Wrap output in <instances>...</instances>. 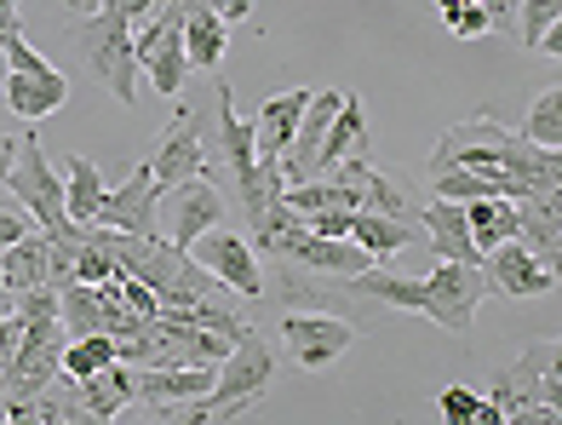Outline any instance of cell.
I'll return each mask as SVG.
<instances>
[{"mask_svg": "<svg viewBox=\"0 0 562 425\" xmlns=\"http://www.w3.org/2000/svg\"><path fill=\"white\" fill-rule=\"evenodd\" d=\"M69 41L75 53L87 58V69L104 81L126 110H133L138 98V58H133V18H126L121 0H98V12L75 18L69 23Z\"/></svg>", "mask_w": 562, "mask_h": 425, "instance_id": "6da1fadb", "label": "cell"}, {"mask_svg": "<svg viewBox=\"0 0 562 425\" xmlns=\"http://www.w3.org/2000/svg\"><path fill=\"white\" fill-rule=\"evenodd\" d=\"M494 293L488 270L482 265H459V259H437V270L425 277V316L448 334H471V322L482 311V299Z\"/></svg>", "mask_w": 562, "mask_h": 425, "instance_id": "7a4b0ae2", "label": "cell"}, {"mask_svg": "<svg viewBox=\"0 0 562 425\" xmlns=\"http://www.w3.org/2000/svg\"><path fill=\"white\" fill-rule=\"evenodd\" d=\"M7 190L18 195L23 208H30V219L41 224V231H69V213H64V179L53 172V161H46L41 149V133H23L18 138V156H12V172H7Z\"/></svg>", "mask_w": 562, "mask_h": 425, "instance_id": "3957f363", "label": "cell"}, {"mask_svg": "<svg viewBox=\"0 0 562 425\" xmlns=\"http://www.w3.org/2000/svg\"><path fill=\"white\" fill-rule=\"evenodd\" d=\"M201 127H207V115L178 98V115L167 121L161 144L144 156V161H149V172H156V190H161V195H167L172 184L195 179V172H207V156H201Z\"/></svg>", "mask_w": 562, "mask_h": 425, "instance_id": "277c9868", "label": "cell"}, {"mask_svg": "<svg viewBox=\"0 0 562 425\" xmlns=\"http://www.w3.org/2000/svg\"><path fill=\"white\" fill-rule=\"evenodd\" d=\"M190 259L201 270H213V277L229 288V293H241V299H265V277H259V254H252V242L236 236V231H224V224H213V231H201L190 242Z\"/></svg>", "mask_w": 562, "mask_h": 425, "instance_id": "5b68a950", "label": "cell"}, {"mask_svg": "<svg viewBox=\"0 0 562 425\" xmlns=\"http://www.w3.org/2000/svg\"><path fill=\"white\" fill-rule=\"evenodd\" d=\"M281 339H288V351L299 368H334L350 345H356V328L345 316L334 311H293V316H281Z\"/></svg>", "mask_w": 562, "mask_h": 425, "instance_id": "8992f818", "label": "cell"}, {"mask_svg": "<svg viewBox=\"0 0 562 425\" xmlns=\"http://www.w3.org/2000/svg\"><path fill=\"white\" fill-rule=\"evenodd\" d=\"M156 213H161V190L149 161H138L126 172V184L104 190V208H98V224L104 231H126V236H156Z\"/></svg>", "mask_w": 562, "mask_h": 425, "instance_id": "52a82bcc", "label": "cell"}, {"mask_svg": "<svg viewBox=\"0 0 562 425\" xmlns=\"http://www.w3.org/2000/svg\"><path fill=\"white\" fill-rule=\"evenodd\" d=\"M482 270H488L494 293H505V299H540V293L551 299L557 293V270H546L517 236L488 247V254H482Z\"/></svg>", "mask_w": 562, "mask_h": 425, "instance_id": "ba28073f", "label": "cell"}, {"mask_svg": "<svg viewBox=\"0 0 562 425\" xmlns=\"http://www.w3.org/2000/svg\"><path fill=\"white\" fill-rule=\"evenodd\" d=\"M161 202L172 208V247H184L190 254V242L201 236V231H213V224H224V190L207 179V172H195V179H184V184H172Z\"/></svg>", "mask_w": 562, "mask_h": 425, "instance_id": "9c48e42d", "label": "cell"}, {"mask_svg": "<svg viewBox=\"0 0 562 425\" xmlns=\"http://www.w3.org/2000/svg\"><path fill=\"white\" fill-rule=\"evenodd\" d=\"M517 242L546 270H557V259H562V190L522 195V202H517Z\"/></svg>", "mask_w": 562, "mask_h": 425, "instance_id": "30bf717a", "label": "cell"}, {"mask_svg": "<svg viewBox=\"0 0 562 425\" xmlns=\"http://www.w3.org/2000/svg\"><path fill=\"white\" fill-rule=\"evenodd\" d=\"M288 265L311 270V277H339L345 282V277H356V270H368L373 254L362 242H350V236H311V224H304V236L293 242Z\"/></svg>", "mask_w": 562, "mask_h": 425, "instance_id": "8fae6325", "label": "cell"}, {"mask_svg": "<svg viewBox=\"0 0 562 425\" xmlns=\"http://www.w3.org/2000/svg\"><path fill=\"white\" fill-rule=\"evenodd\" d=\"M551 357H557V339H528V351L510 362V368L494 373V403H499V414H517V409H528V403H540V373H546ZM546 409H551V403H546Z\"/></svg>", "mask_w": 562, "mask_h": 425, "instance_id": "7c38bea8", "label": "cell"}, {"mask_svg": "<svg viewBox=\"0 0 562 425\" xmlns=\"http://www.w3.org/2000/svg\"><path fill=\"white\" fill-rule=\"evenodd\" d=\"M419 224H425V247L437 259H459V265H482L476 242H471V224H465V202H430L419 208Z\"/></svg>", "mask_w": 562, "mask_h": 425, "instance_id": "4fadbf2b", "label": "cell"}, {"mask_svg": "<svg viewBox=\"0 0 562 425\" xmlns=\"http://www.w3.org/2000/svg\"><path fill=\"white\" fill-rule=\"evenodd\" d=\"M213 104H218V144H224V161H229V190H236V184L252 179V167H259V127L236 115V104H229V81H218Z\"/></svg>", "mask_w": 562, "mask_h": 425, "instance_id": "5bb4252c", "label": "cell"}, {"mask_svg": "<svg viewBox=\"0 0 562 425\" xmlns=\"http://www.w3.org/2000/svg\"><path fill=\"white\" fill-rule=\"evenodd\" d=\"M368 104L356 92H345L339 98V110H334V121H327V133H322V144H316V179L334 161H345V156H368V115H362Z\"/></svg>", "mask_w": 562, "mask_h": 425, "instance_id": "9a60e30c", "label": "cell"}, {"mask_svg": "<svg viewBox=\"0 0 562 425\" xmlns=\"http://www.w3.org/2000/svg\"><path fill=\"white\" fill-rule=\"evenodd\" d=\"M0 98H7V110H18L23 121H46L53 110H64L69 81H64V69H46V75H18V69H7Z\"/></svg>", "mask_w": 562, "mask_h": 425, "instance_id": "2e32d148", "label": "cell"}, {"mask_svg": "<svg viewBox=\"0 0 562 425\" xmlns=\"http://www.w3.org/2000/svg\"><path fill=\"white\" fill-rule=\"evenodd\" d=\"M46 282V231L35 224L30 236H18L12 247H0V293H30Z\"/></svg>", "mask_w": 562, "mask_h": 425, "instance_id": "e0dca14e", "label": "cell"}, {"mask_svg": "<svg viewBox=\"0 0 562 425\" xmlns=\"http://www.w3.org/2000/svg\"><path fill=\"white\" fill-rule=\"evenodd\" d=\"M311 87H293V92H276V98H265L259 104V156H281L288 149V138L299 133V115H304V104H311Z\"/></svg>", "mask_w": 562, "mask_h": 425, "instance_id": "ac0fdd59", "label": "cell"}, {"mask_svg": "<svg viewBox=\"0 0 562 425\" xmlns=\"http://www.w3.org/2000/svg\"><path fill=\"white\" fill-rule=\"evenodd\" d=\"M350 242H362L373 259H391L402 247L425 242V224H407V219H385V213H350Z\"/></svg>", "mask_w": 562, "mask_h": 425, "instance_id": "d6986e66", "label": "cell"}, {"mask_svg": "<svg viewBox=\"0 0 562 425\" xmlns=\"http://www.w3.org/2000/svg\"><path fill=\"white\" fill-rule=\"evenodd\" d=\"M229 46V23L213 7H190L184 12V64L190 69H218Z\"/></svg>", "mask_w": 562, "mask_h": 425, "instance_id": "ffe728a7", "label": "cell"}, {"mask_svg": "<svg viewBox=\"0 0 562 425\" xmlns=\"http://www.w3.org/2000/svg\"><path fill=\"white\" fill-rule=\"evenodd\" d=\"M98 208H104V179H98V167L87 156H69L64 161V213L69 224H98Z\"/></svg>", "mask_w": 562, "mask_h": 425, "instance_id": "44dd1931", "label": "cell"}, {"mask_svg": "<svg viewBox=\"0 0 562 425\" xmlns=\"http://www.w3.org/2000/svg\"><path fill=\"white\" fill-rule=\"evenodd\" d=\"M465 224H471L476 254H488V247L517 236V202H505V195H476V202H465Z\"/></svg>", "mask_w": 562, "mask_h": 425, "instance_id": "7402d4cb", "label": "cell"}, {"mask_svg": "<svg viewBox=\"0 0 562 425\" xmlns=\"http://www.w3.org/2000/svg\"><path fill=\"white\" fill-rule=\"evenodd\" d=\"M110 362H115L110 334H75V339H64V357H58V368L69 373V380H87V373L110 368Z\"/></svg>", "mask_w": 562, "mask_h": 425, "instance_id": "603a6c76", "label": "cell"}, {"mask_svg": "<svg viewBox=\"0 0 562 425\" xmlns=\"http://www.w3.org/2000/svg\"><path fill=\"white\" fill-rule=\"evenodd\" d=\"M522 138L528 144H546V149H562V87L533 92L528 121H522Z\"/></svg>", "mask_w": 562, "mask_h": 425, "instance_id": "cb8c5ba5", "label": "cell"}, {"mask_svg": "<svg viewBox=\"0 0 562 425\" xmlns=\"http://www.w3.org/2000/svg\"><path fill=\"white\" fill-rule=\"evenodd\" d=\"M442 18H448V30H453L459 41H476V35L494 30V18H488V7H482V0H442Z\"/></svg>", "mask_w": 562, "mask_h": 425, "instance_id": "d4e9b609", "label": "cell"}, {"mask_svg": "<svg viewBox=\"0 0 562 425\" xmlns=\"http://www.w3.org/2000/svg\"><path fill=\"white\" fill-rule=\"evenodd\" d=\"M551 23H562V0H522V7H517L522 46H540V35L551 30Z\"/></svg>", "mask_w": 562, "mask_h": 425, "instance_id": "484cf974", "label": "cell"}, {"mask_svg": "<svg viewBox=\"0 0 562 425\" xmlns=\"http://www.w3.org/2000/svg\"><path fill=\"white\" fill-rule=\"evenodd\" d=\"M30 231H35V219H30V208H23L18 195H12V202H0V247H12L18 236H30Z\"/></svg>", "mask_w": 562, "mask_h": 425, "instance_id": "4316f807", "label": "cell"}, {"mask_svg": "<svg viewBox=\"0 0 562 425\" xmlns=\"http://www.w3.org/2000/svg\"><path fill=\"white\" fill-rule=\"evenodd\" d=\"M0 53H7V69H18V75H46V69H53V64H46V58H41L23 35H12L7 46H0Z\"/></svg>", "mask_w": 562, "mask_h": 425, "instance_id": "83f0119b", "label": "cell"}, {"mask_svg": "<svg viewBox=\"0 0 562 425\" xmlns=\"http://www.w3.org/2000/svg\"><path fill=\"white\" fill-rule=\"evenodd\" d=\"M476 409H482V396H471L465 385H448V391H442V420L471 425V420H476Z\"/></svg>", "mask_w": 562, "mask_h": 425, "instance_id": "f1b7e54d", "label": "cell"}, {"mask_svg": "<svg viewBox=\"0 0 562 425\" xmlns=\"http://www.w3.org/2000/svg\"><path fill=\"white\" fill-rule=\"evenodd\" d=\"M304 224H311V236H350V208H316L304 213Z\"/></svg>", "mask_w": 562, "mask_h": 425, "instance_id": "f546056e", "label": "cell"}, {"mask_svg": "<svg viewBox=\"0 0 562 425\" xmlns=\"http://www.w3.org/2000/svg\"><path fill=\"white\" fill-rule=\"evenodd\" d=\"M23 35V0H0V46Z\"/></svg>", "mask_w": 562, "mask_h": 425, "instance_id": "4dcf8cb0", "label": "cell"}, {"mask_svg": "<svg viewBox=\"0 0 562 425\" xmlns=\"http://www.w3.org/2000/svg\"><path fill=\"white\" fill-rule=\"evenodd\" d=\"M207 7H213L224 23H247V18H252V0H207Z\"/></svg>", "mask_w": 562, "mask_h": 425, "instance_id": "1f68e13d", "label": "cell"}, {"mask_svg": "<svg viewBox=\"0 0 562 425\" xmlns=\"http://www.w3.org/2000/svg\"><path fill=\"white\" fill-rule=\"evenodd\" d=\"M12 156H18V138L0 133V184H7V172H12Z\"/></svg>", "mask_w": 562, "mask_h": 425, "instance_id": "d6a6232c", "label": "cell"}, {"mask_svg": "<svg viewBox=\"0 0 562 425\" xmlns=\"http://www.w3.org/2000/svg\"><path fill=\"white\" fill-rule=\"evenodd\" d=\"M64 7H69L75 18H87V12H98V0H64Z\"/></svg>", "mask_w": 562, "mask_h": 425, "instance_id": "836d02e7", "label": "cell"}, {"mask_svg": "<svg viewBox=\"0 0 562 425\" xmlns=\"http://www.w3.org/2000/svg\"><path fill=\"white\" fill-rule=\"evenodd\" d=\"M7 311H12V305H7V293H0V322H7Z\"/></svg>", "mask_w": 562, "mask_h": 425, "instance_id": "e575fe53", "label": "cell"}]
</instances>
